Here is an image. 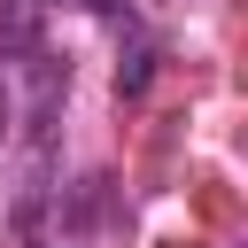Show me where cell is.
I'll return each mask as SVG.
<instances>
[{"mask_svg": "<svg viewBox=\"0 0 248 248\" xmlns=\"http://www.w3.org/2000/svg\"><path fill=\"white\" fill-rule=\"evenodd\" d=\"M39 0H0V62L8 54H39Z\"/></svg>", "mask_w": 248, "mask_h": 248, "instance_id": "1", "label": "cell"}, {"mask_svg": "<svg viewBox=\"0 0 248 248\" xmlns=\"http://www.w3.org/2000/svg\"><path fill=\"white\" fill-rule=\"evenodd\" d=\"M39 8H101V16H124V0H39Z\"/></svg>", "mask_w": 248, "mask_h": 248, "instance_id": "2", "label": "cell"}, {"mask_svg": "<svg viewBox=\"0 0 248 248\" xmlns=\"http://www.w3.org/2000/svg\"><path fill=\"white\" fill-rule=\"evenodd\" d=\"M0 132H8V93H0Z\"/></svg>", "mask_w": 248, "mask_h": 248, "instance_id": "3", "label": "cell"}]
</instances>
